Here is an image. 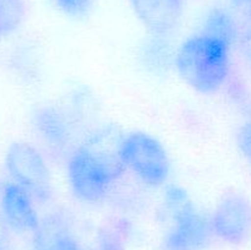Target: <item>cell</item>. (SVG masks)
<instances>
[{
	"instance_id": "cell-1",
	"label": "cell",
	"mask_w": 251,
	"mask_h": 250,
	"mask_svg": "<svg viewBox=\"0 0 251 250\" xmlns=\"http://www.w3.org/2000/svg\"><path fill=\"white\" fill-rule=\"evenodd\" d=\"M230 47L228 42L201 31L189 37L176 54L179 76L196 92H217L229 76Z\"/></svg>"
},
{
	"instance_id": "cell-2",
	"label": "cell",
	"mask_w": 251,
	"mask_h": 250,
	"mask_svg": "<svg viewBox=\"0 0 251 250\" xmlns=\"http://www.w3.org/2000/svg\"><path fill=\"white\" fill-rule=\"evenodd\" d=\"M119 156L83 145L74 150L66 162V178L74 196L85 203L100 202L120 174Z\"/></svg>"
},
{
	"instance_id": "cell-3",
	"label": "cell",
	"mask_w": 251,
	"mask_h": 250,
	"mask_svg": "<svg viewBox=\"0 0 251 250\" xmlns=\"http://www.w3.org/2000/svg\"><path fill=\"white\" fill-rule=\"evenodd\" d=\"M163 206L169 227L162 242L163 250H202L213 233L210 218L199 211L185 189L171 185L164 191Z\"/></svg>"
},
{
	"instance_id": "cell-4",
	"label": "cell",
	"mask_w": 251,
	"mask_h": 250,
	"mask_svg": "<svg viewBox=\"0 0 251 250\" xmlns=\"http://www.w3.org/2000/svg\"><path fill=\"white\" fill-rule=\"evenodd\" d=\"M118 156L123 167L149 186H162L171 173V161L163 145L144 131H134L118 145Z\"/></svg>"
},
{
	"instance_id": "cell-5",
	"label": "cell",
	"mask_w": 251,
	"mask_h": 250,
	"mask_svg": "<svg viewBox=\"0 0 251 250\" xmlns=\"http://www.w3.org/2000/svg\"><path fill=\"white\" fill-rule=\"evenodd\" d=\"M5 168L11 181L27 191L36 202L44 203L53 195L50 171L41 152L25 141H14L5 153Z\"/></svg>"
},
{
	"instance_id": "cell-6",
	"label": "cell",
	"mask_w": 251,
	"mask_h": 250,
	"mask_svg": "<svg viewBox=\"0 0 251 250\" xmlns=\"http://www.w3.org/2000/svg\"><path fill=\"white\" fill-rule=\"evenodd\" d=\"M213 235L230 245H240L251 235V202L245 195L223 196L210 217Z\"/></svg>"
},
{
	"instance_id": "cell-7",
	"label": "cell",
	"mask_w": 251,
	"mask_h": 250,
	"mask_svg": "<svg viewBox=\"0 0 251 250\" xmlns=\"http://www.w3.org/2000/svg\"><path fill=\"white\" fill-rule=\"evenodd\" d=\"M36 201L25 189L6 181L0 189V211L7 227L17 233H33L41 225Z\"/></svg>"
},
{
	"instance_id": "cell-8",
	"label": "cell",
	"mask_w": 251,
	"mask_h": 250,
	"mask_svg": "<svg viewBox=\"0 0 251 250\" xmlns=\"http://www.w3.org/2000/svg\"><path fill=\"white\" fill-rule=\"evenodd\" d=\"M137 19L153 36H167L176 28L184 0H129Z\"/></svg>"
},
{
	"instance_id": "cell-9",
	"label": "cell",
	"mask_w": 251,
	"mask_h": 250,
	"mask_svg": "<svg viewBox=\"0 0 251 250\" xmlns=\"http://www.w3.org/2000/svg\"><path fill=\"white\" fill-rule=\"evenodd\" d=\"M32 127L42 142L50 150L61 151L71 141V125L61 110L53 105L34 109L31 118Z\"/></svg>"
},
{
	"instance_id": "cell-10",
	"label": "cell",
	"mask_w": 251,
	"mask_h": 250,
	"mask_svg": "<svg viewBox=\"0 0 251 250\" xmlns=\"http://www.w3.org/2000/svg\"><path fill=\"white\" fill-rule=\"evenodd\" d=\"M36 250H85L75 233L58 221H41L34 232Z\"/></svg>"
},
{
	"instance_id": "cell-11",
	"label": "cell",
	"mask_w": 251,
	"mask_h": 250,
	"mask_svg": "<svg viewBox=\"0 0 251 250\" xmlns=\"http://www.w3.org/2000/svg\"><path fill=\"white\" fill-rule=\"evenodd\" d=\"M201 32L223 39L229 44L235 43L239 39L240 34L239 27L234 17L220 7H216L208 12Z\"/></svg>"
},
{
	"instance_id": "cell-12",
	"label": "cell",
	"mask_w": 251,
	"mask_h": 250,
	"mask_svg": "<svg viewBox=\"0 0 251 250\" xmlns=\"http://www.w3.org/2000/svg\"><path fill=\"white\" fill-rule=\"evenodd\" d=\"M26 0H0V38L14 34L26 19Z\"/></svg>"
},
{
	"instance_id": "cell-13",
	"label": "cell",
	"mask_w": 251,
	"mask_h": 250,
	"mask_svg": "<svg viewBox=\"0 0 251 250\" xmlns=\"http://www.w3.org/2000/svg\"><path fill=\"white\" fill-rule=\"evenodd\" d=\"M60 11L71 17H80L87 14L93 0H54Z\"/></svg>"
},
{
	"instance_id": "cell-14",
	"label": "cell",
	"mask_w": 251,
	"mask_h": 250,
	"mask_svg": "<svg viewBox=\"0 0 251 250\" xmlns=\"http://www.w3.org/2000/svg\"><path fill=\"white\" fill-rule=\"evenodd\" d=\"M98 250H124V244L117 232L110 229H104L100 232L97 237Z\"/></svg>"
},
{
	"instance_id": "cell-15",
	"label": "cell",
	"mask_w": 251,
	"mask_h": 250,
	"mask_svg": "<svg viewBox=\"0 0 251 250\" xmlns=\"http://www.w3.org/2000/svg\"><path fill=\"white\" fill-rule=\"evenodd\" d=\"M237 144L240 152L251 167V120L244 123L237 132Z\"/></svg>"
},
{
	"instance_id": "cell-16",
	"label": "cell",
	"mask_w": 251,
	"mask_h": 250,
	"mask_svg": "<svg viewBox=\"0 0 251 250\" xmlns=\"http://www.w3.org/2000/svg\"><path fill=\"white\" fill-rule=\"evenodd\" d=\"M239 46L243 56L247 60L248 65L251 68V24L243 29L239 34Z\"/></svg>"
},
{
	"instance_id": "cell-17",
	"label": "cell",
	"mask_w": 251,
	"mask_h": 250,
	"mask_svg": "<svg viewBox=\"0 0 251 250\" xmlns=\"http://www.w3.org/2000/svg\"><path fill=\"white\" fill-rule=\"evenodd\" d=\"M238 6L244 9L248 12V15L251 17V0H233Z\"/></svg>"
},
{
	"instance_id": "cell-18",
	"label": "cell",
	"mask_w": 251,
	"mask_h": 250,
	"mask_svg": "<svg viewBox=\"0 0 251 250\" xmlns=\"http://www.w3.org/2000/svg\"><path fill=\"white\" fill-rule=\"evenodd\" d=\"M0 250H12L9 242L4 237H1V235H0Z\"/></svg>"
}]
</instances>
